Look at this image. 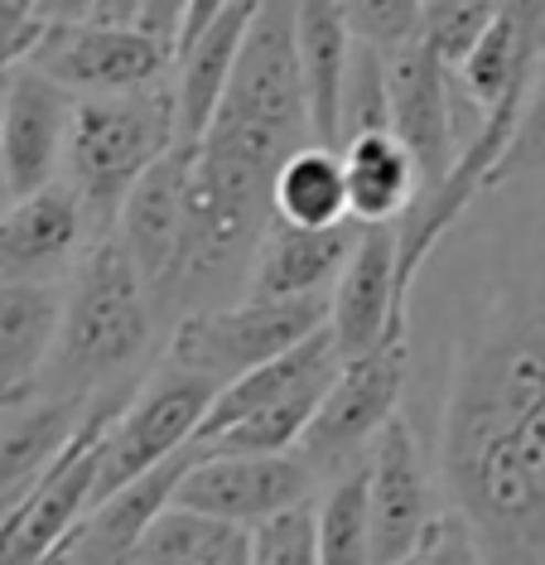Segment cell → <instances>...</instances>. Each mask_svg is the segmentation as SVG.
Instances as JSON below:
<instances>
[{"label":"cell","instance_id":"1","mask_svg":"<svg viewBox=\"0 0 545 565\" xmlns=\"http://www.w3.org/2000/svg\"><path fill=\"white\" fill-rule=\"evenodd\" d=\"M439 479L488 565H545V247L459 339Z\"/></svg>","mask_w":545,"mask_h":565},{"label":"cell","instance_id":"2","mask_svg":"<svg viewBox=\"0 0 545 565\" xmlns=\"http://www.w3.org/2000/svg\"><path fill=\"white\" fill-rule=\"evenodd\" d=\"M154 329H160V310H154L146 280L121 242L101 237L68 280L58 343L39 382V396L93 402L101 392H116V377H126L146 358Z\"/></svg>","mask_w":545,"mask_h":565},{"label":"cell","instance_id":"3","mask_svg":"<svg viewBox=\"0 0 545 565\" xmlns=\"http://www.w3.org/2000/svg\"><path fill=\"white\" fill-rule=\"evenodd\" d=\"M174 140V78L121 97H77L68 150H63V184L83 203L93 242L116 233L131 189L170 156Z\"/></svg>","mask_w":545,"mask_h":565},{"label":"cell","instance_id":"4","mask_svg":"<svg viewBox=\"0 0 545 565\" xmlns=\"http://www.w3.org/2000/svg\"><path fill=\"white\" fill-rule=\"evenodd\" d=\"M323 324H329V300H232L179 319L164 343V363L223 392L246 372L300 349Z\"/></svg>","mask_w":545,"mask_h":565},{"label":"cell","instance_id":"5","mask_svg":"<svg viewBox=\"0 0 545 565\" xmlns=\"http://www.w3.org/2000/svg\"><path fill=\"white\" fill-rule=\"evenodd\" d=\"M217 402V387L193 372L160 358V367L131 387L126 406L101 435V469H97V503L121 493L126 483L146 479L150 469L170 465L189 445H199V430ZM93 503V508H97Z\"/></svg>","mask_w":545,"mask_h":565},{"label":"cell","instance_id":"6","mask_svg":"<svg viewBox=\"0 0 545 565\" xmlns=\"http://www.w3.org/2000/svg\"><path fill=\"white\" fill-rule=\"evenodd\" d=\"M406 377H410V329H396L382 349L343 363L339 382L319 402V416L309 420L304 440L295 449L314 479L333 483L348 469L367 465L372 445L400 416Z\"/></svg>","mask_w":545,"mask_h":565},{"label":"cell","instance_id":"7","mask_svg":"<svg viewBox=\"0 0 545 565\" xmlns=\"http://www.w3.org/2000/svg\"><path fill=\"white\" fill-rule=\"evenodd\" d=\"M131 396V392H126ZM126 396L101 392L87 406L83 430L73 435V445L49 465L15 508L0 518V565H49L58 561L77 526L87 522V512L97 503V469H101V435L116 420V411L126 406Z\"/></svg>","mask_w":545,"mask_h":565},{"label":"cell","instance_id":"8","mask_svg":"<svg viewBox=\"0 0 545 565\" xmlns=\"http://www.w3.org/2000/svg\"><path fill=\"white\" fill-rule=\"evenodd\" d=\"M386 63H392V136L406 146L420 174V199H430L488 121L473 111L453 68L425 40L386 54Z\"/></svg>","mask_w":545,"mask_h":565},{"label":"cell","instance_id":"9","mask_svg":"<svg viewBox=\"0 0 545 565\" xmlns=\"http://www.w3.org/2000/svg\"><path fill=\"white\" fill-rule=\"evenodd\" d=\"M24 68L54 78L73 97H121L174 78V44L154 40L140 24H54L39 34Z\"/></svg>","mask_w":545,"mask_h":565},{"label":"cell","instance_id":"10","mask_svg":"<svg viewBox=\"0 0 545 565\" xmlns=\"http://www.w3.org/2000/svg\"><path fill=\"white\" fill-rule=\"evenodd\" d=\"M314 473L300 455H203L174 488V508L256 532L280 512L314 503Z\"/></svg>","mask_w":545,"mask_h":565},{"label":"cell","instance_id":"11","mask_svg":"<svg viewBox=\"0 0 545 565\" xmlns=\"http://www.w3.org/2000/svg\"><path fill=\"white\" fill-rule=\"evenodd\" d=\"M367 503L376 565H410L430 546L435 526L445 522V512L435 503L425 449L406 416H396L367 455Z\"/></svg>","mask_w":545,"mask_h":565},{"label":"cell","instance_id":"12","mask_svg":"<svg viewBox=\"0 0 545 565\" xmlns=\"http://www.w3.org/2000/svg\"><path fill=\"white\" fill-rule=\"evenodd\" d=\"M193 156H199V150L174 146L170 156L154 164L131 189V199H126L121 217H116V233H111L126 247V256H131L140 280H146L160 319H164V305H170V290L179 280V262H184Z\"/></svg>","mask_w":545,"mask_h":565},{"label":"cell","instance_id":"13","mask_svg":"<svg viewBox=\"0 0 545 565\" xmlns=\"http://www.w3.org/2000/svg\"><path fill=\"white\" fill-rule=\"evenodd\" d=\"M406 290H400V237L396 227H362L357 252L329 295V333L339 339L343 363L367 358L406 324Z\"/></svg>","mask_w":545,"mask_h":565},{"label":"cell","instance_id":"14","mask_svg":"<svg viewBox=\"0 0 545 565\" xmlns=\"http://www.w3.org/2000/svg\"><path fill=\"white\" fill-rule=\"evenodd\" d=\"M77 97L34 68H20L10 83L6 121H0V179L10 199H30L63 179Z\"/></svg>","mask_w":545,"mask_h":565},{"label":"cell","instance_id":"15","mask_svg":"<svg viewBox=\"0 0 545 565\" xmlns=\"http://www.w3.org/2000/svg\"><path fill=\"white\" fill-rule=\"evenodd\" d=\"M93 247L83 203L58 179L30 199H15L0 217V286H49Z\"/></svg>","mask_w":545,"mask_h":565},{"label":"cell","instance_id":"16","mask_svg":"<svg viewBox=\"0 0 545 565\" xmlns=\"http://www.w3.org/2000/svg\"><path fill=\"white\" fill-rule=\"evenodd\" d=\"M362 227H290L276 223L256 252L242 300H329L357 252Z\"/></svg>","mask_w":545,"mask_h":565},{"label":"cell","instance_id":"17","mask_svg":"<svg viewBox=\"0 0 545 565\" xmlns=\"http://www.w3.org/2000/svg\"><path fill=\"white\" fill-rule=\"evenodd\" d=\"M252 20H256V0H232L203 34H193L189 44H179V54H174L179 140L174 146H184V150L203 146V131L217 117V102H223L227 83H232V68H237V58H242Z\"/></svg>","mask_w":545,"mask_h":565},{"label":"cell","instance_id":"18","mask_svg":"<svg viewBox=\"0 0 545 565\" xmlns=\"http://www.w3.org/2000/svg\"><path fill=\"white\" fill-rule=\"evenodd\" d=\"M295 44H300L314 140L329 150H339V140H343V83H348V63H353V44H357L343 0H295Z\"/></svg>","mask_w":545,"mask_h":565},{"label":"cell","instance_id":"19","mask_svg":"<svg viewBox=\"0 0 545 565\" xmlns=\"http://www.w3.org/2000/svg\"><path fill=\"white\" fill-rule=\"evenodd\" d=\"M63 290L49 286H0V406L39 396L63 324Z\"/></svg>","mask_w":545,"mask_h":565},{"label":"cell","instance_id":"20","mask_svg":"<svg viewBox=\"0 0 545 565\" xmlns=\"http://www.w3.org/2000/svg\"><path fill=\"white\" fill-rule=\"evenodd\" d=\"M87 406L73 396H34L20 406H0V503H15L44 479L49 465L83 430Z\"/></svg>","mask_w":545,"mask_h":565},{"label":"cell","instance_id":"21","mask_svg":"<svg viewBox=\"0 0 545 565\" xmlns=\"http://www.w3.org/2000/svg\"><path fill=\"white\" fill-rule=\"evenodd\" d=\"M348 174V213L357 227H396L420 199V174L392 131L357 136L339 150Z\"/></svg>","mask_w":545,"mask_h":565},{"label":"cell","instance_id":"22","mask_svg":"<svg viewBox=\"0 0 545 565\" xmlns=\"http://www.w3.org/2000/svg\"><path fill=\"white\" fill-rule=\"evenodd\" d=\"M276 223L290 227H339L348 213V174L343 156L329 146H304L276 174Z\"/></svg>","mask_w":545,"mask_h":565},{"label":"cell","instance_id":"23","mask_svg":"<svg viewBox=\"0 0 545 565\" xmlns=\"http://www.w3.org/2000/svg\"><path fill=\"white\" fill-rule=\"evenodd\" d=\"M319 565H376L372 556V503H367V465L348 469L323 488L314 503Z\"/></svg>","mask_w":545,"mask_h":565},{"label":"cell","instance_id":"24","mask_svg":"<svg viewBox=\"0 0 545 565\" xmlns=\"http://www.w3.org/2000/svg\"><path fill=\"white\" fill-rule=\"evenodd\" d=\"M232 532L237 526H223L213 518H199V512H184L170 503L150 522V532L136 542L126 565H207L227 546Z\"/></svg>","mask_w":545,"mask_h":565},{"label":"cell","instance_id":"25","mask_svg":"<svg viewBox=\"0 0 545 565\" xmlns=\"http://www.w3.org/2000/svg\"><path fill=\"white\" fill-rule=\"evenodd\" d=\"M392 131V63L382 49L372 44H353V63H348V83H343V140L357 136H376Z\"/></svg>","mask_w":545,"mask_h":565},{"label":"cell","instance_id":"26","mask_svg":"<svg viewBox=\"0 0 545 565\" xmlns=\"http://www.w3.org/2000/svg\"><path fill=\"white\" fill-rule=\"evenodd\" d=\"M425 6H430V0H343L353 40L382 49V54H396V49L420 40Z\"/></svg>","mask_w":545,"mask_h":565},{"label":"cell","instance_id":"27","mask_svg":"<svg viewBox=\"0 0 545 565\" xmlns=\"http://www.w3.org/2000/svg\"><path fill=\"white\" fill-rule=\"evenodd\" d=\"M536 174H545V54L536 63V78L526 87L522 117H516V131L507 140V156H502L498 174H492V189L516 184V179H536Z\"/></svg>","mask_w":545,"mask_h":565},{"label":"cell","instance_id":"28","mask_svg":"<svg viewBox=\"0 0 545 565\" xmlns=\"http://www.w3.org/2000/svg\"><path fill=\"white\" fill-rule=\"evenodd\" d=\"M252 565H319L314 503L280 512L252 532Z\"/></svg>","mask_w":545,"mask_h":565},{"label":"cell","instance_id":"29","mask_svg":"<svg viewBox=\"0 0 545 565\" xmlns=\"http://www.w3.org/2000/svg\"><path fill=\"white\" fill-rule=\"evenodd\" d=\"M415 565H488L483 551H478L469 522L459 518V512H445V522L435 526L430 546L415 556Z\"/></svg>","mask_w":545,"mask_h":565},{"label":"cell","instance_id":"30","mask_svg":"<svg viewBox=\"0 0 545 565\" xmlns=\"http://www.w3.org/2000/svg\"><path fill=\"white\" fill-rule=\"evenodd\" d=\"M184 15H189V0H146V6H140V15H136V24H140L146 34H154V40L174 44V54H179Z\"/></svg>","mask_w":545,"mask_h":565},{"label":"cell","instance_id":"31","mask_svg":"<svg viewBox=\"0 0 545 565\" xmlns=\"http://www.w3.org/2000/svg\"><path fill=\"white\" fill-rule=\"evenodd\" d=\"M101 0H39V24L54 30V24H83V20H97Z\"/></svg>","mask_w":545,"mask_h":565},{"label":"cell","instance_id":"32","mask_svg":"<svg viewBox=\"0 0 545 565\" xmlns=\"http://www.w3.org/2000/svg\"><path fill=\"white\" fill-rule=\"evenodd\" d=\"M207 565H252V532H232L227 546L217 551Z\"/></svg>","mask_w":545,"mask_h":565},{"label":"cell","instance_id":"33","mask_svg":"<svg viewBox=\"0 0 545 565\" xmlns=\"http://www.w3.org/2000/svg\"><path fill=\"white\" fill-rule=\"evenodd\" d=\"M24 63L15 54H0V121H6V102H10V83H15V73Z\"/></svg>","mask_w":545,"mask_h":565},{"label":"cell","instance_id":"34","mask_svg":"<svg viewBox=\"0 0 545 565\" xmlns=\"http://www.w3.org/2000/svg\"><path fill=\"white\" fill-rule=\"evenodd\" d=\"M10 203H15V199H10V189H6V179H0V217H6V213H10Z\"/></svg>","mask_w":545,"mask_h":565},{"label":"cell","instance_id":"35","mask_svg":"<svg viewBox=\"0 0 545 565\" xmlns=\"http://www.w3.org/2000/svg\"><path fill=\"white\" fill-rule=\"evenodd\" d=\"M15 503H20V498H15ZM15 503H0V518H6V512H10V508H15Z\"/></svg>","mask_w":545,"mask_h":565},{"label":"cell","instance_id":"36","mask_svg":"<svg viewBox=\"0 0 545 565\" xmlns=\"http://www.w3.org/2000/svg\"><path fill=\"white\" fill-rule=\"evenodd\" d=\"M410 565H415V561H410Z\"/></svg>","mask_w":545,"mask_h":565}]
</instances>
